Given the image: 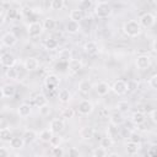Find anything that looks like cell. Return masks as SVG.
<instances>
[{"label":"cell","instance_id":"1","mask_svg":"<svg viewBox=\"0 0 157 157\" xmlns=\"http://www.w3.org/2000/svg\"><path fill=\"white\" fill-rule=\"evenodd\" d=\"M123 31H124V33H125L126 36H129V37H137V36L141 33L142 28H141V26H140V23H139L137 21L130 20V21H128V22L124 23Z\"/></svg>","mask_w":157,"mask_h":157},{"label":"cell","instance_id":"2","mask_svg":"<svg viewBox=\"0 0 157 157\" xmlns=\"http://www.w3.org/2000/svg\"><path fill=\"white\" fill-rule=\"evenodd\" d=\"M94 13L99 18H105V17H108L112 13V10H110V7H109L107 1H99L97 4V6H96Z\"/></svg>","mask_w":157,"mask_h":157},{"label":"cell","instance_id":"3","mask_svg":"<svg viewBox=\"0 0 157 157\" xmlns=\"http://www.w3.org/2000/svg\"><path fill=\"white\" fill-rule=\"evenodd\" d=\"M27 32H28V36L31 38L39 37L43 32V26L39 22H32V23H29V26L27 28Z\"/></svg>","mask_w":157,"mask_h":157},{"label":"cell","instance_id":"4","mask_svg":"<svg viewBox=\"0 0 157 157\" xmlns=\"http://www.w3.org/2000/svg\"><path fill=\"white\" fill-rule=\"evenodd\" d=\"M60 80L56 75L52 74V75H48L45 77V90L47 91H55V88L58 87Z\"/></svg>","mask_w":157,"mask_h":157},{"label":"cell","instance_id":"5","mask_svg":"<svg viewBox=\"0 0 157 157\" xmlns=\"http://www.w3.org/2000/svg\"><path fill=\"white\" fill-rule=\"evenodd\" d=\"M139 23H140L141 28H142V27L148 28V27H151V26L155 23V16H153L152 13H150V12H146V13L141 15Z\"/></svg>","mask_w":157,"mask_h":157},{"label":"cell","instance_id":"6","mask_svg":"<svg viewBox=\"0 0 157 157\" xmlns=\"http://www.w3.org/2000/svg\"><path fill=\"white\" fill-rule=\"evenodd\" d=\"M77 108H78V113L82 114V115H88V114H91L92 110H93L92 103L88 102V101H86V99L81 101V102L78 103V107H77Z\"/></svg>","mask_w":157,"mask_h":157},{"label":"cell","instance_id":"7","mask_svg":"<svg viewBox=\"0 0 157 157\" xmlns=\"http://www.w3.org/2000/svg\"><path fill=\"white\" fill-rule=\"evenodd\" d=\"M0 63H1V65L2 66H5V67H12L13 66V64H15V58H13V55L12 54H10V53H4V54H1V56H0Z\"/></svg>","mask_w":157,"mask_h":157},{"label":"cell","instance_id":"8","mask_svg":"<svg viewBox=\"0 0 157 157\" xmlns=\"http://www.w3.org/2000/svg\"><path fill=\"white\" fill-rule=\"evenodd\" d=\"M112 90H113L117 94H124V93H126V82L123 81V80H117V81L113 83Z\"/></svg>","mask_w":157,"mask_h":157},{"label":"cell","instance_id":"9","mask_svg":"<svg viewBox=\"0 0 157 157\" xmlns=\"http://www.w3.org/2000/svg\"><path fill=\"white\" fill-rule=\"evenodd\" d=\"M64 130V121L61 119H53L50 121V131L53 134H59Z\"/></svg>","mask_w":157,"mask_h":157},{"label":"cell","instance_id":"10","mask_svg":"<svg viewBox=\"0 0 157 157\" xmlns=\"http://www.w3.org/2000/svg\"><path fill=\"white\" fill-rule=\"evenodd\" d=\"M150 64H151V59H150V56H147V55H140V56H137V59H136V66H137L139 69H141V70L147 69V67L150 66Z\"/></svg>","mask_w":157,"mask_h":157},{"label":"cell","instance_id":"11","mask_svg":"<svg viewBox=\"0 0 157 157\" xmlns=\"http://www.w3.org/2000/svg\"><path fill=\"white\" fill-rule=\"evenodd\" d=\"M1 40H2V44H4V45H6V47H12V45L16 44L17 38H16V36H15L13 33H10V32H9V33H5V34L2 36Z\"/></svg>","mask_w":157,"mask_h":157},{"label":"cell","instance_id":"12","mask_svg":"<svg viewBox=\"0 0 157 157\" xmlns=\"http://www.w3.org/2000/svg\"><path fill=\"white\" fill-rule=\"evenodd\" d=\"M38 66H39V61L36 58L31 56V58H27L25 61V69L27 71H34L38 69Z\"/></svg>","mask_w":157,"mask_h":157},{"label":"cell","instance_id":"13","mask_svg":"<svg viewBox=\"0 0 157 157\" xmlns=\"http://www.w3.org/2000/svg\"><path fill=\"white\" fill-rule=\"evenodd\" d=\"M67 67L72 74H76L82 69V63L78 59H71L67 61Z\"/></svg>","mask_w":157,"mask_h":157},{"label":"cell","instance_id":"14","mask_svg":"<svg viewBox=\"0 0 157 157\" xmlns=\"http://www.w3.org/2000/svg\"><path fill=\"white\" fill-rule=\"evenodd\" d=\"M83 17H85V13L81 9H74L70 11V21L78 23L81 20H83Z\"/></svg>","mask_w":157,"mask_h":157},{"label":"cell","instance_id":"15","mask_svg":"<svg viewBox=\"0 0 157 157\" xmlns=\"http://www.w3.org/2000/svg\"><path fill=\"white\" fill-rule=\"evenodd\" d=\"M93 135H94V129L92 126H83L80 130V136L83 140H90L93 137Z\"/></svg>","mask_w":157,"mask_h":157},{"label":"cell","instance_id":"16","mask_svg":"<svg viewBox=\"0 0 157 157\" xmlns=\"http://www.w3.org/2000/svg\"><path fill=\"white\" fill-rule=\"evenodd\" d=\"M17 113H18V115L22 117V118L28 117V115L31 114V105L27 104V103H22V104H20V107L17 108Z\"/></svg>","mask_w":157,"mask_h":157},{"label":"cell","instance_id":"17","mask_svg":"<svg viewBox=\"0 0 157 157\" xmlns=\"http://www.w3.org/2000/svg\"><path fill=\"white\" fill-rule=\"evenodd\" d=\"M25 144H32L36 139H37V134L34 130H26L23 132V136H22Z\"/></svg>","mask_w":157,"mask_h":157},{"label":"cell","instance_id":"18","mask_svg":"<svg viewBox=\"0 0 157 157\" xmlns=\"http://www.w3.org/2000/svg\"><path fill=\"white\" fill-rule=\"evenodd\" d=\"M9 142H10V146H11L12 148H15V150H20V148H22V147H23V145H25L23 139H22V137H20V136L11 137V140H10Z\"/></svg>","mask_w":157,"mask_h":157},{"label":"cell","instance_id":"19","mask_svg":"<svg viewBox=\"0 0 157 157\" xmlns=\"http://www.w3.org/2000/svg\"><path fill=\"white\" fill-rule=\"evenodd\" d=\"M92 88V83L88 81V80H82L80 83H78V91L83 94H87Z\"/></svg>","mask_w":157,"mask_h":157},{"label":"cell","instance_id":"20","mask_svg":"<svg viewBox=\"0 0 157 157\" xmlns=\"http://www.w3.org/2000/svg\"><path fill=\"white\" fill-rule=\"evenodd\" d=\"M109 90H110V87H109V85L107 82H99L96 86V91H97V93L99 96H105L109 92Z\"/></svg>","mask_w":157,"mask_h":157},{"label":"cell","instance_id":"21","mask_svg":"<svg viewBox=\"0 0 157 157\" xmlns=\"http://www.w3.org/2000/svg\"><path fill=\"white\" fill-rule=\"evenodd\" d=\"M83 49H85V52L88 53V54H96V53L98 52V45H97L96 42H92V40H91V42L85 43Z\"/></svg>","mask_w":157,"mask_h":157},{"label":"cell","instance_id":"22","mask_svg":"<svg viewBox=\"0 0 157 157\" xmlns=\"http://www.w3.org/2000/svg\"><path fill=\"white\" fill-rule=\"evenodd\" d=\"M131 120L134 124L136 125H140V124H144L145 123V114L142 112H134L132 115H131Z\"/></svg>","mask_w":157,"mask_h":157},{"label":"cell","instance_id":"23","mask_svg":"<svg viewBox=\"0 0 157 157\" xmlns=\"http://www.w3.org/2000/svg\"><path fill=\"white\" fill-rule=\"evenodd\" d=\"M125 150H126V153H128V155L132 156V155L137 153V151H139V144H135V142L129 141V142L125 145Z\"/></svg>","mask_w":157,"mask_h":157},{"label":"cell","instance_id":"24","mask_svg":"<svg viewBox=\"0 0 157 157\" xmlns=\"http://www.w3.org/2000/svg\"><path fill=\"white\" fill-rule=\"evenodd\" d=\"M110 123H112V125H114V126L121 125V124L124 123V118H123V115H121L120 113H114V114L110 115Z\"/></svg>","mask_w":157,"mask_h":157},{"label":"cell","instance_id":"25","mask_svg":"<svg viewBox=\"0 0 157 157\" xmlns=\"http://www.w3.org/2000/svg\"><path fill=\"white\" fill-rule=\"evenodd\" d=\"M12 137L11 130L9 128H1L0 129V140L1 141H10Z\"/></svg>","mask_w":157,"mask_h":157},{"label":"cell","instance_id":"26","mask_svg":"<svg viewBox=\"0 0 157 157\" xmlns=\"http://www.w3.org/2000/svg\"><path fill=\"white\" fill-rule=\"evenodd\" d=\"M52 137H53V132L50 131V129H45V130L40 131V134H39V139L43 142H50Z\"/></svg>","mask_w":157,"mask_h":157},{"label":"cell","instance_id":"27","mask_svg":"<svg viewBox=\"0 0 157 157\" xmlns=\"http://www.w3.org/2000/svg\"><path fill=\"white\" fill-rule=\"evenodd\" d=\"M43 28L44 29H48V31H52V29H54L55 28V26H56V22H55V20L54 18H52V17H48V18H45L44 20V22H43Z\"/></svg>","mask_w":157,"mask_h":157},{"label":"cell","instance_id":"28","mask_svg":"<svg viewBox=\"0 0 157 157\" xmlns=\"http://www.w3.org/2000/svg\"><path fill=\"white\" fill-rule=\"evenodd\" d=\"M78 29H80V25L77 23V22H74V21H69L67 23H66V31L69 32V33H77L78 32Z\"/></svg>","mask_w":157,"mask_h":157},{"label":"cell","instance_id":"29","mask_svg":"<svg viewBox=\"0 0 157 157\" xmlns=\"http://www.w3.org/2000/svg\"><path fill=\"white\" fill-rule=\"evenodd\" d=\"M44 47H45V49H48V50H54V49L58 48V42H56V39H54V38H48V39H45V42H44Z\"/></svg>","mask_w":157,"mask_h":157},{"label":"cell","instance_id":"30","mask_svg":"<svg viewBox=\"0 0 157 157\" xmlns=\"http://www.w3.org/2000/svg\"><path fill=\"white\" fill-rule=\"evenodd\" d=\"M58 96H59V101L61 103H67L70 101V98H71V94H70V92L67 90H61Z\"/></svg>","mask_w":157,"mask_h":157},{"label":"cell","instance_id":"31","mask_svg":"<svg viewBox=\"0 0 157 157\" xmlns=\"http://www.w3.org/2000/svg\"><path fill=\"white\" fill-rule=\"evenodd\" d=\"M33 102H34V104H36L38 108H40L42 105L47 104V97H45L44 94H37V96L33 98Z\"/></svg>","mask_w":157,"mask_h":157},{"label":"cell","instance_id":"32","mask_svg":"<svg viewBox=\"0 0 157 157\" xmlns=\"http://www.w3.org/2000/svg\"><path fill=\"white\" fill-rule=\"evenodd\" d=\"M5 75H6V77H7V78H11V80H17V78H18V72H17V69H15L13 66H12V67L6 69Z\"/></svg>","mask_w":157,"mask_h":157},{"label":"cell","instance_id":"33","mask_svg":"<svg viewBox=\"0 0 157 157\" xmlns=\"http://www.w3.org/2000/svg\"><path fill=\"white\" fill-rule=\"evenodd\" d=\"M101 147L102 148H104V150H107V148H109V147H112L113 146V139H110V137H108V136H104V137H102L101 139Z\"/></svg>","mask_w":157,"mask_h":157},{"label":"cell","instance_id":"34","mask_svg":"<svg viewBox=\"0 0 157 157\" xmlns=\"http://www.w3.org/2000/svg\"><path fill=\"white\" fill-rule=\"evenodd\" d=\"M4 91V97H12L15 94V87L12 85H6L2 87Z\"/></svg>","mask_w":157,"mask_h":157},{"label":"cell","instance_id":"35","mask_svg":"<svg viewBox=\"0 0 157 157\" xmlns=\"http://www.w3.org/2000/svg\"><path fill=\"white\" fill-rule=\"evenodd\" d=\"M137 86H139L137 81H135V80H129V81L126 82V92H135V91L137 90Z\"/></svg>","mask_w":157,"mask_h":157},{"label":"cell","instance_id":"36","mask_svg":"<svg viewBox=\"0 0 157 157\" xmlns=\"http://www.w3.org/2000/svg\"><path fill=\"white\" fill-rule=\"evenodd\" d=\"M65 6V2L63 0H53L50 1V9L53 10H61Z\"/></svg>","mask_w":157,"mask_h":157},{"label":"cell","instance_id":"37","mask_svg":"<svg viewBox=\"0 0 157 157\" xmlns=\"http://www.w3.org/2000/svg\"><path fill=\"white\" fill-rule=\"evenodd\" d=\"M129 103L126 102V101H120L118 104H117V109L119 110V112H128L129 110Z\"/></svg>","mask_w":157,"mask_h":157},{"label":"cell","instance_id":"38","mask_svg":"<svg viewBox=\"0 0 157 157\" xmlns=\"http://www.w3.org/2000/svg\"><path fill=\"white\" fill-rule=\"evenodd\" d=\"M50 112H52V109H50L49 104H44V105H42V107L39 108V113H40L42 117H47V115H49Z\"/></svg>","mask_w":157,"mask_h":157},{"label":"cell","instance_id":"39","mask_svg":"<svg viewBox=\"0 0 157 157\" xmlns=\"http://www.w3.org/2000/svg\"><path fill=\"white\" fill-rule=\"evenodd\" d=\"M74 114H75V110L72 108H65L63 110V118L70 119V118H74Z\"/></svg>","mask_w":157,"mask_h":157},{"label":"cell","instance_id":"40","mask_svg":"<svg viewBox=\"0 0 157 157\" xmlns=\"http://www.w3.org/2000/svg\"><path fill=\"white\" fill-rule=\"evenodd\" d=\"M93 5V2L91 0H82L80 1V9L83 11V10H88L91 6Z\"/></svg>","mask_w":157,"mask_h":157},{"label":"cell","instance_id":"41","mask_svg":"<svg viewBox=\"0 0 157 157\" xmlns=\"http://www.w3.org/2000/svg\"><path fill=\"white\" fill-rule=\"evenodd\" d=\"M63 153H64V151H63V148L60 146L53 147V150H52V155L54 157H63Z\"/></svg>","mask_w":157,"mask_h":157},{"label":"cell","instance_id":"42","mask_svg":"<svg viewBox=\"0 0 157 157\" xmlns=\"http://www.w3.org/2000/svg\"><path fill=\"white\" fill-rule=\"evenodd\" d=\"M60 59L64 60L65 63H67L69 60H71V54H70V52H69V50H63V52L60 53Z\"/></svg>","mask_w":157,"mask_h":157},{"label":"cell","instance_id":"43","mask_svg":"<svg viewBox=\"0 0 157 157\" xmlns=\"http://www.w3.org/2000/svg\"><path fill=\"white\" fill-rule=\"evenodd\" d=\"M17 15H18L17 9H9V10H7V18L15 20V18L17 17Z\"/></svg>","mask_w":157,"mask_h":157},{"label":"cell","instance_id":"44","mask_svg":"<svg viewBox=\"0 0 157 157\" xmlns=\"http://www.w3.org/2000/svg\"><path fill=\"white\" fill-rule=\"evenodd\" d=\"M148 85H150L151 88H153V90L157 88V75H156V74H153V75L150 77V80H148Z\"/></svg>","mask_w":157,"mask_h":157},{"label":"cell","instance_id":"45","mask_svg":"<svg viewBox=\"0 0 157 157\" xmlns=\"http://www.w3.org/2000/svg\"><path fill=\"white\" fill-rule=\"evenodd\" d=\"M118 135V128H115L114 125H112L109 129H108V137H110V139H113V137H115Z\"/></svg>","mask_w":157,"mask_h":157},{"label":"cell","instance_id":"46","mask_svg":"<svg viewBox=\"0 0 157 157\" xmlns=\"http://www.w3.org/2000/svg\"><path fill=\"white\" fill-rule=\"evenodd\" d=\"M105 156V150L102 147H97L93 151V157H104Z\"/></svg>","mask_w":157,"mask_h":157},{"label":"cell","instance_id":"47","mask_svg":"<svg viewBox=\"0 0 157 157\" xmlns=\"http://www.w3.org/2000/svg\"><path fill=\"white\" fill-rule=\"evenodd\" d=\"M108 115H109V110H108L107 108H101V109L98 110V118L105 119V118H108Z\"/></svg>","mask_w":157,"mask_h":157},{"label":"cell","instance_id":"48","mask_svg":"<svg viewBox=\"0 0 157 157\" xmlns=\"http://www.w3.org/2000/svg\"><path fill=\"white\" fill-rule=\"evenodd\" d=\"M50 144L53 145V147L60 146V144H61V137H59V136H53L52 140H50Z\"/></svg>","mask_w":157,"mask_h":157},{"label":"cell","instance_id":"49","mask_svg":"<svg viewBox=\"0 0 157 157\" xmlns=\"http://www.w3.org/2000/svg\"><path fill=\"white\" fill-rule=\"evenodd\" d=\"M69 157H80V152L76 147H70L69 148Z\"/></svg>","mask_w":157,"mask_h":157},{"label":"cell","instance_id":"50","mask_svg":"<svg viewBox=\"0 0 157 157\" xmlns=\"http://www.w3.org/2000/svg\"><path fill=\"white\" fill-rule=\"evenodd\" d=\"M130 141H131V142H135V144H139V142L141 141L140 135L136 134V132H131V134H130Z\"/></svg>","mask_w":157,"mask_h":157},{"label":"cell","instance_id":"51","mask_svg":"<svg viewBox=\"0 0 157 157\" xmlns=\"http://www.w3.org/2000/svg\"><path fill=\"white\" fill-rule=\"evenodd\" d=\"M151 120H152V123H157V112H156V109H152L151 110Z\"/></svg>","mask_w":157,"mask_h":157},{"label":"cell","instance_id":"52","mask_svg":"<svg viewBox=\"0 0 157 157\" xmlns=\"http://www.w3.org/2000/svg\"><path fill=\"white\" fill-rule=\"evenodd\" d=\"M7 150L4 147H0V157H7Z\"/></svg>","mask_w":157,"mask_h":157},{"label":"cell","instance_id":"53","mask_svg":"<svg viewBox=\"0 0 157 157\" xmlns=\"http://www.w3.org/2000/svg\"><path fill=\"white\" fill-rule=\"evenodd\" d=\"M108 157H120V156H119L118 153H114V152H113V153H110V155H108Z\"/></svg>","mask_w":157,"mask_h":157},{"label":"cell","instance_id":"54","mask_svg":"<svg viewBox=\"0 0 157 157\" xmlns=\"http://www.w3.org/2000/svg\"><path fill=\"white\" fill-rule=\"evenodd\" d=\"M4 22V15H2V12L0 11V25Z\"/></svg>","mask_w":157,"mask_h":157},{"label":"cell","instance_id":"55","mask_svg":"<svg viewBox=\"0 0 157 157\" xmlns=\"http://www.w3.org/2000/svg\"><path fill=\"white\" fill-rule=\"evenodd\" d=\"M152 50L156 52V40H153V43H152Z\"/></svg>","mask_w":157,"mask_h":157},{"label":"cell","instance_id":"56","mask_svg":"<svg viewBox=\"0 0 157 157\" xmlns=\"http://www.w3.org/2000/svg\"><path fill=\"white\" fill-rule=\"evenodd\" d=\"M4 97V91H2V87H0V99Z\"/></svg>","mask_w":157,"mask_h":157}]
</instances>
